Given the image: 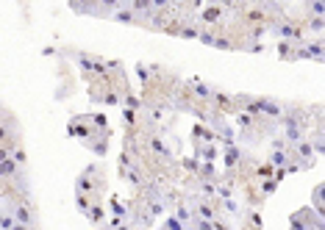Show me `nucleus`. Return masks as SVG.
Wrapping results in <instances>:
<instances>
[{
  "instance_id": "nucleus-1",
  "label": "nucleus",
  "mask_w": 325,
  "mask_h": 230,
  "mask_svg": "<svg viewBox=\"0 0 325 230\" xmlns=\"http://www.w3.org/2000/svg\"><path fill=\"white\" fill-rule=\"evenodd\" d=\"M9 214L14 219V225H25V227H34L37 225V216H34V208H31V200L22 197V200H14L9 205Z\"/></svg>"
},
{
  "instance_id": "nucleus-2",
  "label": "nucleus",
  "mask_w": 325,
  "mask_h": 230,
  "mask_svg": "<svg viewBox=\"0 0 325 230\" xmlns=\"http://www.w3.org/2000/svg\"><path fill=\"white\" fill-rule=\"evenodd\" d=\"M295 152H298V158H300V164H298V167H311V161H314V150H311V144H309V141H298Z\"/></svg>"
},
{
  "instance_id": "nucleus-3",
  "label": "nucleus",
  "mask_w": 325,
  "mask_h": 230,
  "mask_svg": "<svg viewBox=\"0 0 325 230\" xmlns=\"http://www.w3.org/2000/svg\"><path fill=\"white\" fill-rule=\"evenodd\" d=\"M20 169H17V161H11V158H6V161H0V178H20Z\"/></svg>"
},
{
  "instance_id": "nucleus-4",
  "label": "nucleus",
  "mask_w": 325,
  "mask_h": 230,
  "mask_svg": "<svg viewBox=\"0 0 325 230\" xmlns=\"http://www.w3.org/2000/svg\"><path fill=\"white\" fill-rule=\"evenodd\" d=\"M189 92H192L194 97H200V100H211V97H214V92H211L206 84H200V81H192V84H189Z\"/></svg>"
},
{
  "instance_id": "nucleus-5",
  "label": "nucleus",
  "mask_w": 325,
  "mask_h": 230,
  "mask_svg": "<svg viewBox=\"0 0 325 230\" xmlns=\"http://www.w3.org/2000/svg\"><path fill=\"white\" fill-rule=\"evenodd\" d=\"M194 152H200V158H206L209 164L217 158V147L214 144H194Z\"/></svg>"
},
{
  "instance_id": "nucleus-6",
  "label": "nucleus",
  "mask_w": 325,
  "mask_h": 230,
  "mask_svg": "<svg viewBox=\"0 0 325 230\" xmlns=\"http://www.w3.org/2000/svg\"><path fill=\"white\" fill-rule=\"evenodd\" d=\"M198 33H200V28L198 25H181L178 28V36H184V39H198Z\"/></svg>"
},
{
  "instance_id": "nucleus-7",
  "label": "nucleus",
  "mask_w": 325,
  "mask_h": 230,
  "mask_svg": "<svg viewBox=\"0 0 325 230\" xmlns=\"http://www.w3.org/2000/svg\"><path fill=\"white\" fill-rule=\"evenodd\" d=\"M14 227V219H11L9 211H0V230H11Z\"/></svg>"
},
{
  "instance_id": "nucleus-8",
  "label": "nucleus",
  "mask_w": 325,
  "mask_h": 230,
  "mask_svg": "<svg viewBox=\"0 0 325 230\" xmlns=\"http://www.w3.org/2000/svg\"><path fill=\"white\" fill-rule=\"evenodd\" d=\"M225 156H228V158H225V164H228V167H234V164L239 161V156H242V152L236 150V147H228V152H225Z\"/></svg>"
},
{
  "instance_id": "nucleus-9",
  "label": "nucleus",
  "mask_w": 325,
  "mask_h": 230,
  "mask_svg": "<svg viewBox=\"0 0 325 230\" xmlns=\"http://www.w3.org/2000/svg\"><path fill=\"white\" fill-rule=\"evenodd\" d=\"M164 230H186L184 225H181L175 216H167V222H164Z\"/></svg>"
},
{
  "instance_id": "nucleus-10",
  "label": "nucleus",
  "mask_w": 325,
  "mask_h": 230,
  "mask_svg": "<svg viewBox=\"0 0 325 230\" xmlns=\"http://www.w3.org/2000/svg\"><path fill=\"white\" fill-rule=\"evenodd\" d=\"M203 20H206V22L220 20V9H206V11H203Z\"/></svg>"
},
{
  "instance_id": "nucleus-11",
  "label": "nucleus",
  "mask_w": 325,
  "mask_h": 230,
  "mask_svg": "<svg viewBox=\"0 0 325 230\" xmlns=\"http://www.w3.org/2000/svg\"><path fill=\"white\" fill-rule=\"evenodd\" d=\"M320 197H322V186H317V188H314V208H317V214L322 211V200H320Z\"/></svg>"
},
{
  "instance_id": "nucleus-12",
  "label": "nucleus",
  "mask_w": 325,
  "mask_h": 230,
  "mask_svg": "<svg viewBox=\"0 0 325 230\" xmlns=\"http://www.w3.org/2000/svg\"><path fill=\"white\" fill-rule=\"evenodd\" d=\"M198 39H200L203 45H214V36H211L209 31H200V33H198Z\"/></svg>"
},
{
  "instance_id": "nucleus-13",
  "label": "nucleus",
  "mask_w": 325,
  "mask_h": 230,
  "mask_svg": "<svg viewBox=\"0 0 325 230\" xmlns=\"http://www.w3.org/2000/svg\"><path fill=\"white\" fill-rule=\"evenodd\" d=\"M309 28H311V31H314V33H320V31H322V17H314Z\"/></svg>"
},
{
  "instance_id": "nucleus-14",
  "label": "nucleus",
  "mask_w": 325,
  "mask_h": 230,
  "mask_svg": "<svg viewBox=\"0 0 325 230\" xmlns=\"http://www.w3.org/2000/svg\"><path fill=\"white\" fill-rule=\"evenodd\" d=\"M275 191V180H267V183H264V194H273Z\"/></svg>"
},
{
  "instance_id": "nucleus-15",
  "label": "nucleus",
  "mask_w": 325,
  "mask_h": 230,
  "mask_svg": "<svg viewBox=\"0 0 325 230\" xmlns=\"http://www.w3.org/2000/svg\"><path fill=\"white\" fill-rule=\"evenodd\" d=\"M122 120H125V122H134V111L125 108V111H122Z\"/></svg>"
},
{
  "instance_id": "nucleus-16",
  "label": "nucleus",
  "mask_w": 325,
  "mask_h": 230,
  "mask_svg": "<svg viewBox=\"0 0 325 230\" xmlns=\"http://www.w3.org/2000/svg\"><path fill=\"white\" fill-rule=\"evenodd\" d=\"M6 158H11V152L6 150V147H0V161H6Z\"/></svg>"
},
{
  "instance_id": "nucleus-17",
  "label": "nucleus",
  "mask_w": 325,
  "mask_h": 230,
  "mask_svg": "<svg viewBox=\"0 0 325 230\" xmlns=\"http://www.w3.org/2000/svg\"><path fill=\"white\" fill-rule=\"evenodd\" d=\"M117 230H131V227H128V225H120V227H117Z\"/></svg>"
}]
</instances>
